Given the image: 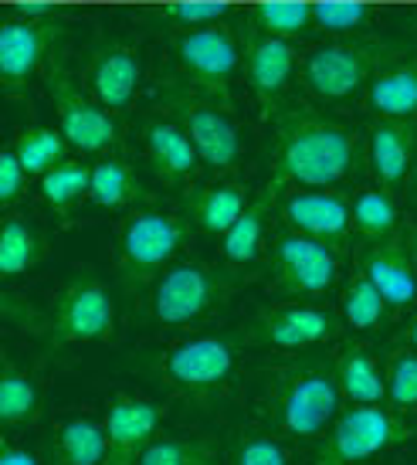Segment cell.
I'll list each match as a JSON object with an SVG mask.
<instances>
[{
    "label": "cell",
    "instance_id": "obj_28",
    "mask_svg": "<svg viewBox=\"0 0 417 465\" xmlns=\"http://www.w3.org/2000/svg\"><path fill=\"white\" fill-rule=\"evenodd\" d=\"M228 465H292V441L261 421H248L228 441Z\"/></svg>",
    "mask_w": 417,
    "mask_h": 465
},
{
    "label": "cell",
    "instance_id": "obj_35",
    "mask_svg": "<svg viewBox=\"0 0 417 465\" xmlns=\"http://www.w3.org/2000/svg\"><path fill=\"white\" fill-rule=\"evenodd\" d=\"M89 183H92V167H85L79 160H62L58 167H52L41 177V197L54 211H68L75 201L89 197Z\"/></svg>",
    "mask_w": 417,
    "mask_h": 465
},
{
    "label": "cell",
    "instance_id": "obj_6",
    "mask_svg": "<svg viewBox=\"0 0 417 465\" xmlns=\"http://www.w3.org/2000/svg\"><path fill=\"white\" fill-rule=\"evenodd\" d=\"M391 62V48L377 41H329L309 52L302 65V82L323 103H343L366 82H373L380 68Z\"/></svg>",
    "mask_w": 417,
    "mask_h": 465
},
{
    "label": "cell",
    "instance_id": "obj_9",
    "mask_svg": "<svg viewBox=\"0 0 417 465\" xmlns=\"http://www.w3.org/2000/svg\"><path fill=\"white\" fill-rule=\"evenodd\" d=\"M272 289L292 299L326 296L339 279L336 248L286 228L272 238Z\"/></svg>",
    "mask_w": 417,
    "mask_h": 465
},
{
    "label": "cell",
    "instance_id": "obj_3",
    "mask_svg": "<svg viewBox=\"0 0 417 465\" xmlns=\"http://www.w3.org/2000/svg\"><path fill=\"white\" fill-rule=\"evenodd\" d=\"M414 439L404 414L383 404H350L315 445V465H370Z\"/></svg>",
    "mask_w": 417,
    "mask_h": 465
},
{
    "label": "cell",
    "instance_id": "obj_2",
    "mask_svg": "<svg viewBox=\"0 0 417 465\" xmlns=\"http://www.w3.org/2000/svg\"><path fill=\"white\" fill-rule=\"evenodd\" d=\"M360 163V136L336 119L292 109L275 123V187H336Z\"/></svg>",
    "mask_w": 417,
    "mask_h": 465
},
{
    "label": "cell",
    "instance_id": "obj_21",
    "mask_svg": "<svg viewBox=\"0 0 417 465\" xmlns=\"http://www.w3.org/2000/svg\"><path fill=\"white\" fill-rule=\"evenodd\" d=\"M336 381L346 404H383L387 401V374L380 371L377 357L366 347L346 343L333 357Z\"/></svg>",
    "mask_w": 417,
    "mask_h": 465
},
{
    "label": "cell",
    "instance_id": "obj_4",
    "mask_svg": "<svg viewBox=\"0 0 417 465\" xmlns=\"http://www.w3.org/2000/svg\"><path fill=\"white\" fill-rule=\"evenodd\" d=\"M238 371V350L224 336H194L160 357V377L173 394L208 408L224 398Z\"/></svg>",
    "mask_w": 417,
    "mask_h": 465
},
{
    "label": "cell",
    "instance_id": "obj_27",
    "mask_svg": "<svg viewBox=\"0 0 417 465\" xmlns=\"http://www.w3.org/2000/svg\"><path fill=\"white\" fill-rule=\"evenodd\" d=\"M44 408V391L38 377L27 367H17L14 361H4L0 371V421L4 428H27L41 418Z\"/></svg>",
    "mask_w": 417,
    "mask_h": 465
},
{
    "label": "cell",
    "instance_id": "obj_13",
    "mask_svg": "<svg viewBox=\"0 0 417 465\" xmlns=\"http://www.w3.org/2000/svg\"><path fill=\"white\" fill-rule=\"evenodd\" d=\"M286 228L343 252L353 234V204L326 187H302L282 201Z\"/></svg>",
    "mask_w": 417,
    "mask_h": 465
},
{
    "label": "cell",
    "instance_id": "obj_41",
    "mask_svg": "<svg viewBox=\"0 0 417 465\" xmlns=\"http://www.w3.org/2000/svg\"><path fill=\"white\" fill-rule=\"evenodd\" d=\"M0 465H41V455L34 452V449H27V445L7 441V445L0 449Z\"/></svg>",
    "mask_w": 417,
    "mask_h": 465
},
{
    "label": "cell",
    "instance_id": "obj_38",
    "mask_svg": "<svg viewBox=\"0 0 417 465\" xmlns=\"http://www.w3.org/2000/svg\"><path fill=\"white\" fill-rule=\"evenodd\" d=\"M370 21L366 4H350V0H323L313 4V31L323 35H350Z\"/></svg>",
    "mask_w": 417,
    "mask_h": 465
},
{
    "label": "cell",
    "instance_id": "obj_32",
    "mask_svg": "<svg viewBox=\"0 0 417 465\" xmlns=\"http://www.w3.org/2000/svg\"><path fill=\"white\" fill-rule=\"evenodd\" d=\"M65 136L62 130L52 126H31L14 136L11 150L17 153L21 167L27 170V177H44L52 167H58L65 160Z\"/></svg>",
    "mask_w": 417,
    "mask_h": 465
},
{
    "label": "cell",
    "instance_id": "obj_25",
    "mask_svg": "<svg viewBox=\"0 0 417 465\" xmlns=\"http://www.w3.org/2000/svg\"><path fill=\"white\" fill-rule=\"evenodd\" d=\"M146 150H150V160H153L157 173L170 183L194 177L197 163H200L197 146L190 143L187 130L177 126V123H163V119L146 126Z\"/></svg>",
    "mask_w": 417,
    "mask_h": 465
},
{
    "label": "cell",
    "instance_id": "obj_33",
    "mask_svg": "<svg viewBox=\"0 0 417 465\" xmlns=\"http://www.w3.org/2000/svg\"><path fill=\"white\" fill-rule=\"evenodd\" d=\"M140 194V183H136V173H132L122 160L116 156H105L92 167V183H89V201L92 204L105 207V211H119L130 201H136Z\"/></svg>",
    "mask_w": 417,
    "mask_h": 465
},
{
    "label": "cell",
    "instance_id": "obj_12",
    "mask_svg": "<svg viewBox=\"0 0 417 465\" xmlns=\"http://www.w3.org/2000/svg\"><path fill=\"white\" fill-rule=\"evenodd\" d=\"M52 99L54 113H58V130L75 150L105 153L119 143V130L112 116L105 113V105H95L92 99H85L62 68H52Z\"/></svg>",
    "mask_w": 417,
    "mask_h": 465
},
{
    "label": "cell",
    "instance_id": "obj_36",
    "mask_svg": "<svg viewBox=\"0 0 417 465\" xmlns=\"http://www.w3.org/2000/svg\"><path fill=\"white\" fill-rule=\"evenodd\" d=\"M255 25H258L261 35L292 41L305 35V31H313V4H288V0L261 4L255 11Z\"/></svg>",
    "mask_w": 417,
    "mask_h": 465
},
{
    "label": "cell",
    "instance_id": "obj_1",
    "mask_svg": "<svg viewBox=\"0 0 417 465\" xmlns=\"http://www.w3.org/2000/svg\"><path fill=\"white\" fill-rule=\"evenodd\" d=\"M258 421L292 445H319L343 411V391L333 361H299L275 367L255 401Z\"/></svg>",
    "mask_w": 417,
    "mask_h": 465
},
{
    "label": "cell",
    "instance_id": "obj_16",
    "mask_svg": "<svg viewBox=\"0 0 417 465\" xmlns=\"http://www.w3.org/2000/svg\"><path fill=\"white\" fill-rule=\"evenodd\" d=\"M177 58L197 82H204L208 89L228 95V82L235 78L241 54H238V41L228 27L210 25L183 31L177 38Z\"/></svg>",
    "mask_w": 417,
    "mask_h": 465
},
{
    "label": "cell",
    "instance_id": "obj_42",
    "mask_svg": "<svg viewBox=\"0 0 417 465\" xmlns=\"http://www.w3.org/2000/svg\"><path fill=\"white\" fill-rule=\"evenodd\" d=\"M14 14L41 21V17H54V7H52V4H41V0H27V4H17V7H14Z\"/></svg>",
    "mask_w": 417,
    "mask_h": 465
},
{
    "label": "cell",
    "instance_id": "obj_43",
    "mask_svg": "<svg viewBox=\"0 0 417 465\" xmlns=\"http://www.w3.org/2000/svg\"><path fill=\"white\" fill-rule=\"evenodd\" d=\"M407 343H411V350H417V316L411 320V326H407Z\"/></svg>",
    "mask_w": 417,
    "mask_h": 465
},
{
    "label": "cell",
    "instance_id": "obj_24",
    "mask_svg": "<svg viewBox=\"0 0 417 465\" xmlns=\"http://www.w3.org/2000/svg\"><path fill=\"white\" fill-rule=\"evenodd\" d=\"M109 452L105 425L92 418H68L48 441V465H102Z\"/></svg>",
    "mask_w": 417,
    "mask_h": 465
},
{
    "label": "cell",
    "instance_id": "obj_15",
    "mask_svg": "<svg viewBox=\"0 0 417 465\" xmlns=\"http://www.w3.org/2000/svg\"><path fill=\"white\" fill-rule=\"evenodd\" d=\"M54 35H58L54 17L34 21V17L11 14L4 21V27H0V78H4L7 92L24 89L31 82Z\"/></svg>",
    "mask_w": 417,
    "mask_h": 465
},
{
    "label": "cell",
    "instance_id": "obj_5",
    "mask_svg": "<svg viewBox=\"0 0 417 465\" xmlns=\"http://www.w3.org/2000/svg\"><path fill=\"white\" fill-rule=\"evenodd\" d=\"M183 245V221L160 207H140L119 228V272L126 285L160 279Z\"/></svg>",
    "mask_w": 417,
    "mask_h": 465
},
{
    "label": "cell",
    "instance_id": "obj_37",
    "mask_svg": "<svg viewBox=\"0 0 417 465\" xmlns=\"http://www.w3.org/2000/svg\"><path fill=\"white\" fill-rule=\"evenodd\" d=\"M387 404L393 411H417V350H397L387 361Z\"/></svg>",
    "mask_w": 417,
    "mask_h": 465
},
{
    "label": "cell",
    "instance_id": "obj_8",
    "mask_svg": "<svg viewBox=\"0 0 417 465\" xmlns=\"http://www.w3.org/2000/svg\"><path fill=\"white\" fill-rule=\"evenodd\" d=\"M224 296H228V279L218 269L204 262H177L153 282L150 310L160 326L180 330L200 323L214 306H221Z\"/></svg>",
    "mask_w": 417,
    "mask_h": 465
},
{
    "label": "cell",
    "instance_id": "obj_26",
    "mask_svg": "<svg viewBox=\"0 0 417 465\" xmlns=\"http://www.w3.org/2000/svg\"><path fill=\"white\" fill-rule=\"evenodd\" d=\"M275 204V183H268L248 207L245 214L221 234V252L231 265H248L261 255L265 245V232H268V218H272Z\"/></svg>",
    "mask_w": 417,
    "mask_h": 465
},
{
    "label": "cell",
    "instance_id": "obj_14",
    "mask_svg": "<svg viewBox=\"0 0 417 465\" xmlns=\"http://www.w3.org/2000/svg\"><path fill=\"white\" fill-rule=\"evenodd\" d=\"M177 116L180 126L187 130L190 143L197 146V156L218 173L238 167L241 160V133H238L235 119L224 113L221 105L208 103V99H180L177 103Z\"/></svg>",
    "mask_w": 417,
    "mask_h": 465
},
{
    "label": "cell",
    "instance_id": "obj_7",
    "mask_svg": "<svg viewBox=\"0 0 417 465\" xmlns=\"http://www.w3.org/2000/svg\"><path fill=\"white\" fill-rule=\"evenodd\" d=\"M44 330L52 347L105 343L116 333V302L99 279L79 275L54 296Z\"/></svg>",
    "mask_w": 417,
    "mask_h": 465
},
{
    "label": "cell",
    "instance_id": "obj_31",
    "mask_svg": "<svg viewBox=\"0 0 417 465\" xmlns=\"http://www.w3.org/2000/svg\"><path fill=\"white\" fill-rule=\"evenodd\" d=\"M44 255V238L38 234L34 224L24 218H7L0 228V275L4 279H17L27 269H34Z\"/></svg>",
    "mask_w": 417,
    "mask_h": 465
},
{
    "label": "cell",
    "instance_id": "obj_39",
    "mask_svg": "<svg viewBox=\"0 0 417 465\" xmlns=\"http://www.w3.org/2000/svg\"><path fill=\"white\" fill-rule=\"evenodd\" d=\"M224 14H228V4H221V0H177L167 7V17L183 31L221 25Z\"/></svg>",
    "mask_w": 417,
    "mask_h": 465
},
{
    "label": "cell",
    "instance_id": "obj_23",
    "mask_svg": "<svg viewBox=\"0 0 417 465\" xmlns=\"http://www.w3.org/2000/svg\"><path fill=\"white\" fill-rule=\"evenodd\" d=\"M366 105H370L380 119L414 123L417 119V62H397V65L380 68L377 75H373V82H370Z\"/></svg>",
    "mask_w": 417,
    "mask_h": 465
},
{
    "label": "cell",
    "instance_id": "obj_10",
    "mask_svg": "<svg viewBox=\"0 0 417 465\" xmlns=\"http://www.w3.org/2000/svg\"><path fill=\"white\" fill-rule=\"evenodd\" d=\"M339 333V316L315 302H282L255 316L251 340L268 350L302 353V350L326 347Z\"/></svg>",
    "mask_w": 417,
    "mask_h": 465
},
{
    "label": "cell",
    "instance_id": "obj_40",
    "mask_svg": "<svg viewBox=\"0 0 417 465\" xmlns=\"http://www.w3.org/2000/svg\"><path fill=\"white\" fill-rule=\"evenodd\" d=\"M27 170L21 167V160H17V153H14L11 146L0 153V204L4 207H11L17 197L24 194V187H27Z\"/></svg>",
    "mask_w": 417,
    "mask_h": 465
},
{
    "label": "cell",
    "instance_id": "obj_44",
    "mask_svg": "<svg viewBox=\"0 0 417 465\" xmlns=\"http://www.w3.org/2000/svg\"><path fill=\"white\" fill-rule=\"evenodd\" d=\"M407 248H411V255H414V262H417V228L411 232V238H407Z\"/></svg>",
    "mask_w": 417,
    "mask_h": 465
},
{
    "label": "cell",
    "instance_id": "obj_19",
    "mask_svg": "<svg viewBox=\"0 0 417 465\" xmlns=\"http://www.w3.org/2000/svg\"><path fill=\"white\" fill-rule=\"evenodd\" d=\"M296 45L288 38H275V35H258L248 41V54H245V72H248V85L265 109L278 103V95L288 89V82L296 75Z\"/></svg>",
    "mask_w": 417,
    "mask_h": 465
},
{
    "label": "cell",
    "instance_id": "obj_22",
    "mask_svg": "<svg viewBox=\"0 0 417 465\" xmlns=\"http://www.w3.org/2000/svg\"><path fill=\"white\" fill-rule=\"evenodd\" d=\"M248 204H251L248 187L238 181L208 183V187L190 191V197H187L190 221L208 234H224L241 214H245V207Z\"/></svg>",
    "mask_w": 417,
    "mask_h": 465
},
{
    "label": "cell",
    "instance_id": "obj_20",
    "mask_svg": "<svg viewBox=\"0 0 417 465\" xmlns=\"http://www.w3.org/2000/svg\"><path fill=\"white\" fill-rule=\"evenodd\" d=\"M366 160L380 187H397L414 167V123L380 119L366 136Z\"/></svg>",
    "mask_w": 417,
    "mask_h": 465
},
{
    "label": "cell",
    "instance_id": "obj_18",
    "mask_svg": "<svg viewBox=\"0 0 417 465\" xmlns=\"http://www.w3.org/2000/svg\"><path fill=\"white\" fill-rule=\"evenodd\" d=\"M140 78H143V65H140V52L132 45L122 41H109L102 45L89 65V85L95 92L99 105L105 109H126L140 92Z\"/></svg>",
    "mask_w": 417,
    "mask_h": 465
},
{
    "label": "cell",
    "instance_id": "obj_30",
    "mask_svg": "<svg viewBox=\"0 0 417 465\" xmlns=\"http://www.w3.org/2000/svg\"><path fill=\"white\" fill-rule=\"evenodd\" d=\"M401 224V207L383 187H366L353 197V232L366 242H383L393 238Z\"/></svg>",
    "mask_w": 417,
    "mask_h": 465
},
{
    "label": "cell",
    "instance_id": "obj_17",
    "mask_svg": "<svg viewBox=\"0 0 417 465\" xmlns=\"http://www.w3.org/2000/svg\"><path fill=\"white\" fill-rule=\"evenodd\" d=\"M360 272L370 275L391 310H411L417 302V262L401 238L370 242L360 259Z\"/></svg>",
    "mask_w": 417,
    "mask_h": 465
},
{
    "label": "cell",
    "instance_id": "obj_11",
    "mask_svg": "<svg viewBox=\"0 0 417 465\" xmlns=\"http://www.w3.org/2000/svg\"><path fill=\"white\" fill-rule=\"evenodd\" d=\"M160 421H163V408L153 398H140L126 391L112 394L102 421L105 439H109L102 465H140L146 445L157 439Z\"/></svg>",
    "mask_w": 417,
    "mask_h": 465
},
{
    "label": "cell",
    "instance_id": "obj_34",
    "mask_svg": "<svg viewBox=\"0 0 417 465\" xmlns=\"http://www.w3.org/2000/svg\"><path fill=\"white\" fill-rule=\"evenodd\" d=\"M387 310H391L387 299L380 296V289L370 282L366 272H356L350 279V285L343 289V320H346V326H353L356 333L377 330V326L383 323Z\"/></svg>",
    "mask_w": 417,
    "mask_h": 465
},
{
    "label": "cell",
    "instance_id": "obj_45",
    "mask_svg": "<svg viewBox=\"0 0 417 465\" xmlns=\"http://www.w3.org/2000/svg\"><path fill=\"white\" fill-rule=\"evenodd\" d=\"M414 191H417V170H414Z\"/></svg>",
    "mask_w": 417,
    "mask_h": 465
},
{
    "label": "cell",
    "instance_id": "obj_29",
    "mask_svg": "<svg viewBox=\"0 0 417 465\" xmlns=\"http://www.w3.org/2000/svg\"><path fill=\"white\" fill-rule=\"evenodd\" d=\"M221 445L208 435H157L140 465H218Z\"/></svg>",
    "mask_w": 417,
    "mask_h": 465
}]
</instances>
